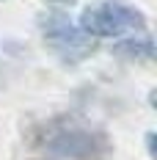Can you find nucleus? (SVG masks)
<instances>
[{
	"mask_svg": "<svg viewBox=\"0 0 157 160\" xmlns=\"http://www.w3.org/2000/svg\"><path fill=\"white\" fill-rule=\"evenodd\" d=\"M146 28V19L138 8H130L124 3H99L86 8L80 17V31L88 36H99V39H113V36H124V33H135Z\"/></svg>",
	"mask_w": 157,
	"mask_h": 160,
	"instance_id": "f257e3e1",
	"label": "nucleus"
},
{
	"mask_svg": "<svg viewBox=\"0 0 157 160\" xmlns=\"http://www.w3.org/2000/svg\"><path fill=\"white\" fill-rule=\"evenodd\" d=\"M39 28L44 33V42H47L52 50H58L63 58H83L91 52V36L83 33L75 25L69 22V17L63 14H47L39 19Z\"/></svg>",
	"mask_w": 157,
	"mask_h": 160,
	"instance_id": "f03ea898",
	"label": "nucleus"
},
{
	"mask_svg": "<svg viewBox=\"0 0 157 160\" xmlns=\"http://www.w3.org/2000/svg\"><path fill=\"white\" fill-rule=\"evenodd\" d=\"M47 149L58 158H69V160H102L108 152V144L102 135H96L91 130H58L55 135L47 138Z\"/></svg>",
	"mask_w": 157,
	"mask_h": 160,
	"instance_id": "7ed1b4c3",
	"label": "nucleus"
},
{
	"mask_svg": "<svg viewBox=\"0 0 157 160\" xmlns=\"http://www.w3.org/2000/svg\"><path fill=\"white\" fill-rule=\"evenodd\" d=\"M116 55H124V58H138V61H152L155 58V42L152 36H127L121 39L116 47Z\"/></svg>",
	"mask_w": 157,
	"mask_h": 160,
	"instance_id": "20e7f679",
	"label": "nucleus"
},
{
	"mask_svg": "<svg viewBox=\"0 0 157 160\" xmlns=\"http://www.w3.org/2000/svg\"><path fill=\"white\" fill-rule=\"evenodd\" d=\"M44 3H55V6H66V8H69V6H75L77 0H44Z\"/></svg>",
	"mask_w": 157,
	"mask_h": 160,
	"instance_id": "39448f33",
	"label": "nucleus"
},
{
	"mask_svg": "<svg viewBox=\"0 0 157 160\" xmlns=\"http://www.w3.org/2000/svg\"><path fill=\"white\" fill-rule=\"evenodd\" d=\"M146 144H149V155H155V135H149V138H146Z\"/></svg>",
	"mask_w": 157,
	"mask_h": 160,
	"instance_id": "423d86ee",
	"label": "nucleus"
}]
</instances>
